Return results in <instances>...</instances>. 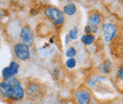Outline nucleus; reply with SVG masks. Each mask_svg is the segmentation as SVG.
Listing matches in <instances>:
<instances>
[{"label": "nucleus", "instance_id": "nucleus-11", "mask_svg": "<svg viewBox=\"0 0 123 104\" xmlns=\"http://www.w3.org/2000/svg\"><path fill=\"white\" fill-rule=\"evenodd\" d=\"M63 13L65 15H68V16H72L76 13L77 12V6L73 3H68L67 5H65L63 7V10H62Z\"/></svg>", "mask_w": 123, "mask_h": 104}, {"label": "nucleus", "instance_id": "nucleus-8", "mask_svg": "<svg viewBox=\"0 0 123 104\" xmlns=\"http://www.w3.org/2000/svg\"><path fill=\"white\" fill-rule=\"evenodd\" d=\"M20 38L22 40V43L26 44L27 45H32L34 42V34L31 28L29 25H25L20 31Z\"/></svg>", "mask_w": 123, "mask_h": 104}, {"label": "nucleus", "instance_id": "nucleus-15", "mask_svg": "<svg viewBox=\"0 0 123 104\" xmlns=\"http://www.w3.org/2000/svg\"><path fill=\"white\" fill-rule=\"evenodd\" d=\"M66 56L68 57V58H74L76 55H77V50L75 49V47H73V46H70V47H68L67 48V50H66Z\"/></svg>", "mask_w": 123, "mask_h": 104}, {"label": "nucleus", "instance_id": "nucleus-6", "mask_svg": "<svg viewBox=\"0 0 123 104\" xmlns=\"http://www.w3.org/2000/svg\"><path fill=\"white\" fill-rule=\"evenodd\" d=\"M101 30H102L104 41L107 42V43H110V42L114 41L115 38L117 35V27L114 23H110V22L104 23L102 25Z\"/></svg>", "mask_w": 123, "mask_h": 104}, {"label": "nucleus", "instance_id": "nucleus-12", "mask_svg": "<svg viewBox=\"0 0 123 104\" xmlns=\"http://www.w3.org/2000/svg\"><path fill=\"white\" fill-rule=\"evenodd\" d=\"M95 40H96V37H95V35L92 34V33L84 34V35H82L81 38H80L81 43L85 45H91L93 43L95 42Z\"/></svg>", "mask_w": 123, "mask_h": 104}, {"label": "nucleus", "instance_id": "nucleus-4", "mask_svg": "<svg viewBox=\"0 0 123 104\" xmlns=\"http://www.w3.org/2000/svg\"><path fill=\"white\" fill-rule=\"evenodd\" d=\"M73 99L76 104H91L92 93L86 86H80L73 91Z\"/></svg>", "mask_w": 123, "mask_h": 104}, {"label": "nucleus", "instance_id": "nucleus-1", "mask_svg": "<svg viewBox=\"0 0 123 104\" xmlns=\"http://www.w3.org/2000/svg\"><path fill=\"white\" fill-rule=\"evenodd\" d=\"M25 98V89L21 80L12 77L0 82V98L8 104H12L23 100Z\"/></svg>", "mask_w": 123, "mask_h": 104}, {"label": "nucleus", "instance_id": "nucleus-9", "mask_svg": "<svg viewBox=\"0 0 123 104\" xmlns=\"http://www.w3.org/2000/svg\"><path fill=\"white\" fill-rule=\"evenodd\" d=\"M19 63L15 61H12L9 66L5 67L3 70H2V79L3 80H7L12 77H15V75H17L18 71H19Z\"/></svg>", "mask_w": 123, "mask_h": 104}, {"label": "nucleus", "instance_id": "nucleus-2", "mask_svg": "<svg viewBox=\"0 0 123 104\" xmlns=\"http://www.w3.org/2000/svg\"><path fill=\"white\" fill-rule=\"evenodd\" d=\"M25 97L31 101H43L46 97L47 87L40 80L28 78L25 80Z\"/></svg>", "mask_w": 123, "mask_h": 104}, {"label": "nucleus", "instance_id": "nucleus-20", "mask_svg": "<svg viewBox=\"0 0 123 104\" xmlns=\"http://www.w3.org/2000/svg\"><path fill=\"white\" fill-rule=\"evenodd\" d=\"M91 1H98V0H91Z\"/></svg>", "mask_w": 123, "mask_h": 104}, {"label": "nucleus", "instance_id": "nucleus-10", "mask_svg": "<svg viewBox=\"0 0 123 104\" xmlns=\"http://www.w3.org/2000/svg\"><path fill=\"white\" fill-rule=\"evenodd\" d=\"M114 84L118 92L123 93V65L119 66V68L117 69V71L116 73Z\"/></svg>", "mask_w": 123, "mask_h": 104}, {"label": "nucleus", "instance_id": "nucleus-17", "mask_svg": "<svg viewBox=\"0 0 123 104\" xmlns=\"http://www.w3.org/2000/svg\"><path fill=\"white\" fill-rule=\"evenodd\" d=\"M70 40H71V39H70V37H69V35L67 34V35H66V40H65V44L67 45V44H68V43L70 42Z\"/></svg>", "mask_w": 123, "mask_h": 104}, {"label": "nucleus", "instance_id": "nucleus-19", "mask_svg": "<svg viewBox=\"0 0 123 104\" xmlns=\"http://www.w3.org/2000/svg\"><path fill=\"white\" fill-rule=\"evenodd\" d=\"M105 104H116L115 102H108V103H105Z\"/></svg>", "mask_w": 123, "mask_h": 104}, {"label": "nucleus", "instance_id": "nucleus-3", "mask_svg": "<svg viewBox=\"0 0 123 104\" xmlns=\"http://www.w3.org/2000/svg\"><path fill=\"white\" fill-rule=\"evenodd\" d=\"M45 15L56 30H62L65 22V16L62 11L57 7L48 6L45 9Z\"/></svg>", "mask_w": 123, "mask_h": 104}, {"label": "nucleus", "instance_id": "nucleus-18", "mask_svg": "<svg viewBox=\"0 0 123 104\" xmlns=\"http://www.w3.org/2000/svg\"><path fill=\"white\" fill-rule=\"evenodd\" d=\"M2 12H3V11H0V21H1V18H2V16H3V15H2Z\"/></svg>", "mask_w": 123, "mask_h": 104}, {"label": "nucleus", "instance_id": "nucleus-7", "mask_svg": "<svg viewBox=\"0 0 123 104\" xmlns=\"http://www.w3.org/2000/svg\"><path fill=\"white\" fill-rule=\"evenodd\" d=\"M103 22V16L98 11H92L89 12L88 15V26L91 29V32L93 34L98 31V27L102 24Z\"/></svg>", "mask_w": 123, "mask_h": 104}, {"label": "nucleus", "instance_id": "nucleus-13", "mask_svg": "<svg viewBox=\"0 0 123 104\" xmlns=\"http://www.w3.org/2000/svg\"><path fill=\"white\" fill-rule=\"evenodd\" d=\"M99 70L103 74H110L111 71H112V62L110 61H108V60L103 61L99 66Z\"/></svg>", "mask_w": 123, "mask_h": 104}, {"label": "nucleus", "instance_id": "nucleus-14", "mask_svg": "<svg viewBox=\"0 0 123 104\" xmlns=\"http://www.w3.org/2000/svg\"><path fill=\"white\" fill-rule=\"evenodd\" d=\"M77 64V61L74 58H68V60L65 61V65L69 69H73Z\"/></svg>", "mask_w": 123, "mask_h": 104}, {"label": "nucleus", "instance_id": "nucleus-16", "mask_svg": "<svg viewBox=\"0 0 123 104\" xmlns=\"http://www.w3.org/2000/svg\"><path fill=\"white\" fill-rule=\"evenodd\" d=\"M68 35H69V37H70L71 40H77L78 39V29L77 28L74 27L72 30L69 31Z\"/></svg>", "mask_w": 123, "mask_h": 104}, {"label": "nucleus", "instance_id": "nucleus-21", "mask_svg": "<svg viewBox=\"0 0 123 104\" xmlns=\"http://www.w3.org/2000/svg\"><path fill=\"white\" fill-rule=\"evenodd\" d=\"M122 2H123V0H122Z\"/></svg>", "mask_w": 123, "mask_h": 104}, {"label": "nucleus", "instance_id": "nucleus-5", "mask_svg": "<svg viewBox=\"0 0 123 104\" xmlns=\"http://www.w3.org/2000/svg\"><path fill=\"white\" fill-rule=\"evenodd\" d=\"M13 53L15 57L20 61H27L31 59V50L30 46L24 43H17L13 46Z\"/></svg>", "mask_w": 123, "mask_h": 104}]
</instances>
